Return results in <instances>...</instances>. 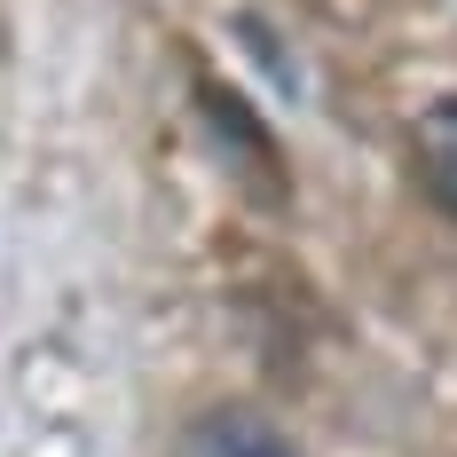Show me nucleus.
Segmentation results:
<instances>
[{
    "instance_id": "2",
    "label": "nucleus",
    "mask_w": 457,
    "mask_h": 457,
    "mask_svg": "<svg viewBox=\"0 0 457 457\" xmlns=\"http://www.w3.org/2000/svg\"><path fill=\"white\" fill-rule=\"evenodd\" d=\"M189 457H300V450L253 411H205L189 426Z\"/></svg>"
},
{
    "instance_id": "1",
    "label": "nucleus",
    "mask_w": 457,
    "mask_h": 457,
    "mask_svg": "<svg viewBox=\"0 0 457 457\" xmlns=\"http://www.w3.org/2000/svg\"><path fill=\"white\" fill-rule=\"evenodd\" d=\"M411 166H418V182L457 213V95H442V103H426V111H418V127H411Z\"/></svg>"
}]
</instances>
